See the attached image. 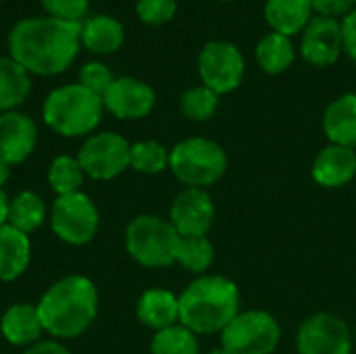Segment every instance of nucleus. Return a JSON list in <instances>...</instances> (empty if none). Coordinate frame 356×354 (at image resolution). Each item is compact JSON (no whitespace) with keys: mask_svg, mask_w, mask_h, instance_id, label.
I'll use <instances>...</instances> for the list:
<instances>
[{"mask_svg":"<svg viewBox=\"0 0 356 354\" xmlns=\"http://www.w3.org/2000/svg\"><path fill=\"white\" fill-rule=\"evenodd\" d=\"M81 46V23L54 17H27L13 25L8 52L29 75H58L69 69Z\"/></svg>","mask_w":356,"mask_h":354,"instance_id":"nucleus-1","label":"nucleus"},{"mask_svg":"<svg viewBox=\"0 0 356 354\" xmlns=\"http://www.w3.org/2000/svg\"><path fill=\"white\" fill-rule=\"evenodd\" d=\"M35 307L46 334L54 340H73L98 317V290L86 275H67L54 282Z\"/></svg>","mask_w":356,"mask_h":354,"instance_id":"nucleus-2","label":"nucleus"},{"mask_svg":"<svg viewBox=\"0 0 356 354\" xmlns=\"http://www.w3.org/2000/svg\"><path fill=\"white\" fill-rule=\"evenodd\" d=\"M240 313V290L225 275H200L179 294V323L196 336L221 334Z\"/></svg>","mask_w":356,"mask_h":354,"instance_id":"nucleus-3","label":"nucleus"},{"mask_svg":"<svg viewBox=\"0 0 356 354\" xmlns=\"http://www.w3.org/2000/svg\"><path fill=\"white\" fill-rule=\"evenodd\" d=\"M102 98L79 83H67L52 90L42 104L44 123L58 136L81 138L92 134L102 121Z\"/></svg>","mask_w":356,"mask_h":354,"instance_id":"nucleus-4","label":"nucleus"},{"mask_svg":"<svg viewBox=\"0 0 356 354\" xmlns=\"http://www.w3.org/2000/svg\"><path fill=\"white\" fill-rule=\"evenodd\" d=\"M169 171L186 188L207 190L225 175L227 152L215 140L186 138L169 150Z\"/></svg>","mask_w":356,"mask_h":354,"instance_id":"nucleus-5","label":"nucleus"},{"mask_svg":"<svg viewBox=\"0 0 356 354\" xmlns=\"http://www.w3.org/2000/svg\"><path fill=\"white\" fill-rule=\"evenodd\" d=\"M127 255L146 269H165L175 263L181 236L169 219L159 215H138L125 227Z\"/></svg>","mask_w":356,"mask_h":354,"instance_id":"nucleus-6","label":"nucleus"},{"mask_svg":"<svg viewBox=\"0 0 356 354\" xmlns=\"http://www.w3.org/2000/svg\"><path fill=\"white\" fill-rule=\"evenodd\" d=\"M280 342V321L261 309L240 311L221 332V348L229 354H273Z\"/></svg>","mask_w":356,"mask_h":354,"instance_id":"nucleus-7","label":"nucleus"},{"mask_svg":"<svg viewBox=\"0 0 356 354\" xmlns=\"http://www.w3.org/2000/svg\"><path fill=\"white\" fill-rule=\"evenodd\" d=\"M50 227L58 240L71 246L90 244L100 227V213L94 200L83 194L56 196L50 209Z\"/></svg>","mask_w":356,"mask_h":354,"instance_id":"nucleus-8","label":"nucleus"},{"mask_svg":"<svg viewBox=\"0 0 356 354\" xmlns=\"http://www.w3.org/2000/svg\"><path fill=\"white\" fill-rule=\"evenodd\" d=\"M129 148L131 144L123 136L115 131H98L86 138L77 152V161L88 177L108 182L129 169Z\"/></svg>","mask_w":356,"mask_h":354,"instance_id":"nucleus-9","label":"nucleus"},{"mask_svg":"<svg viewBox=\"0 0 356 354\" xmlns=\"http://www.w3.org/2000/svg\"><path fill=\"white\" fill-rule=\"evenodd\" d=\"M246 63L240 48L225 40L207 42L198 54V75L202 86L215 94H229L240 88L244 79Z\"/></svg>","mask_w":356,"mask_h":354,"instance_id":"nucleus-10","label":"nucleus"},{"mask_svg":"<svg viewBox=\"0 0 356 354\" xmlns=\"http://www.w3.org/2000/svg\"><path fill=\"white\" fill-rule=\"evenodd\" d=\"M353 344L355 338L348 323L325 311L309 315L296 332L298 354H350Z\"/></svg>","mask_w":356,"mask_h":354,"instance_id":"nucleus-11","label":"nucleus"},{"mask_svg":"<svg viewBox=\"0 0 356 354\" xmlns=\"http://www.w3.org/2000/svg\"><path fill=\"white\" fill-rule=\"evenodd\" d=\"M215 202L202 188H184L169 207V221L181 238L207 236L215 223Z\"/></svg>","mask_w":356,"mask_h":354,"instance_id":"nucleus-12","label":"nucleus"},{"mask_svg":"<svg viewBox=\"0 0 356 354\" xmlns=\"http://www.w3.org/2000/svg\"><path fill=\"white\" fill-rule=\"evenodd\" d=\"M344 50L342 23L332 17H313L302 29L300 54L313 67H332Z\"/></svg>","mask_w":356,"mask_h":354,"instance_id":"nucleus-13","label":"nucleus"},{"mask_svg":"<svg viewBox=\"0 0 356 354\" xmlns=\"http://www.w3.org/2000/svg\"><path fill=\"white\" fill-rule=\"evenodd\" d=\"M156 102V94L152 86L140 81L136 77H115L113 86L102 96L104 108L123 121L144 119L152 113Z\"/></svg>","mask_w":356,"mask_h":354,"instance_id":"nucleus-14","label":"nucleus"},{"mask_svg":"<svg viewBox=\"0 0 356 354\" xmlns=\"http://www.w3.org/2000/svg\"><path fill=\"white\" fill-rule=\"evenodd\" d=\"M38 144L35 121L19 111L0 115V161L8 167L27 161Z\"/></svg>","mask_w":356,"mask_h":354,"instance_id":"nucleus-15","label":"nucleus"},{"mask_svg":"<svg viewBox=\"0 0 356 354\" xmlns=\"http://www.w3.org/2000/svg\"><path fill=\"white\" fill-rule=\"evenodd\" d=\"M311 175L321 188L327 190H336L350 184L356 175L355 148L336 146V144L321 148L313 161Z\"/></svg>","mask_w":356,"mask_h":354,"instance_id":"nucleus-16","label":"nucleus"},{"mask_svg":"<svg viewBox=\"0 0 356 354\" xmlns=\"http://www.w3.org/2000/svg\"><path fill=\"white\" fill-rule=\"evenodd\" d=\"M0 334L13 346L29 348L35 342H40L42 334L46 332H44L38 307L27 305V303L10 305L0 317Z\"/></svg>","mask_w":356,"mask_h":354,"instance_id":"nucleus-17","label":"nucleus"},{"mask_svg":"<svg viewBox=\"0 0 356 354\" xmlns=\"http://www.w3.org/2000/svg\"><path fill=\"white\" fill-rule=\"evenodd\" d=\"M136 315L138 321L152 332L173 328L179 323V296L165 288H150L138 298Z\"/></svg>","mask_w":356,"mask_h":354,"instance_id":"nucleus-18","label":"nucleus"},{"mask_svg":"<svg viewBox=\"0 0 356 354\" xmlns=\"http://www.w3.org/2000/svg\"><path fill=\"white\" fill-rule=\"evenodd\" d=\"M323 134L330 144L356 148V94H342L327 104L323 113Z\"/></svg>","mask_w":356,"mask_h":354,"instance_id":"nucleus-19","label":"nucleus"},{"mask_svg":"<svg viewBox=\"0 0 356 354\" xmlns=\"http://www.w3.org/2000/svg\"><path fill=\"white\" fill-rule=\"evenodd\" d=\"M31 263V240L27 234L10 227H0V282L21 277Z\"/></svg>","mask_w":356,"mask_h":354,"instance_id":"nucleus-20","label":"nucleus"},{"mask_svg":"<svg viewBox=\"0 0 356 354\" xmlns=\"http://www.w3.org/2000/svg\"><path fill=\"white\" fill-rule=\"evenodd\" d=\"M313 2L311 0H267L265 2V19L275 33L296 35L313 19Z\"/></svg>","mask_w":356,"mask_h":354,"instance_id":"nucleus-21","label":"nucleus"},{"mask_svg":"<svg viewBox=\"0 0 356 354\" xmlns=\"http://www.w3.org/2000/svg\"><path fill=\"white\" fill-rule=\"evenodd\" d=\"M125 29L111 15H96L81 23V46L94 54H113L123 46Z\"/></svg>","mask_w":356,"mask_h":354,"instance_id":"nucleus-22","label":"nucleus"},{"mask_svg":"<svg viewBox=\"0 0 356 354\" xmlns=\"http://www.w3.org/2000/svg\"><path fill=\"white\" fill-rule=\"evenodd\" d=\"M31 94V75L10 56H0V111H17Z\"/></svg>","mask_w":356,"mask_h":354,"instance_id":"nucleus-23","label":"nucleus"},{"mask_svg":"<svg viewBox=\"0 0 356 354\" xmlns=\"http://www.w3.org/2000/svg\"><path fill=\"white\" fill-rule=\"evenodd\" d=\"M46 217H48V207L40 194H35L31 190H23L15 198H10L8 219H6V223L10 227L29 236L31 232H35L44 225Z\"/></svg>","mask_w":356,"mask_h":354,"instance_id":"nucleus-24","label":"nucleus"},{"mask_svg":"<svg viewBox=\"0 0 356 354\" xmlns=\"http://www.w3.org/2000/svg\"><path fill=\"white\" fill-rule=\"evenodd\" d=\"M257 63L261 65V69L269 75H280L286 69H290V65L294 63V44L288 35L282 33H267L259 44H257Z\"/></svg>","mask_w":356,"mask_h":354,"instance_id":"nucleus-25","label":"nucleus"},{"mask_svg":"<svg viewBox=\"0 0 356 354\" xmlns=\"http://www.w3.org/2000/svg\"><path fill=\"white\" fill-rule=\"evenodd\" d=\"M83 179H86V173H83L77 156L60 154V156L52 159V163L48 167V184L56 192V196L81 192Z\"/></svg>","mask_w":356,"mask_h":354,"instance_id":"nucleus-26","label":"nucleus"},{"mask_svg":"<svg viewBox=\"0 0 356 354\" xmlns=\"http://www.w3.org/2000/svg\"><path fill=\"white\" fill-rule=\"evenodd\" d=\"M215 261V248L207 236L200 238H181L175 255V263H179L186 271L204 275Z\"/></svg>","mask_w":356,"mask_h":354,"instance_id":"nucleus-27","label":"nucleus"},{"mask_svg":"<svg viewBox=\"0 0 356 354\" xmlns=\"http://www.w3.org/2000/svg\"><path fill=\"white\" fill-rule=\"evenodd\" d=\"M129 169L144 175L163 173L169 169V150L156 140H140L129 148Z\"/></svg>","mask_w":356,"mask_h":354,"instance_id":"nucleus-28","label":"nucleus"},{"mask_svg":"<svg viewBox=\"0 0 356 354\" xmlns=\"http://www.w3.org/2000/svg\"><path fill=\"white\" fill-rule=\"evenodd\" d=\"M150 354H200V342L194 332L177 323L154 332L150 340Z\"/></svg>","mask_w":356,"mask_h":354,"instance_id":"nucleus-29","label":"nucleus"},{"mask_svg":"<svg viewBox=\"0 0 356 354\" xmlns=\"http://www.w3.org/2000/svg\"><path fill=\"white\" fill-rule=\"evenodd\" d=\"M219 108V94L209 90L207 86L188 88L179 98V111L188 121L204 123L215 117Z\"/></svg>","mask_w":356,"mask_h":354,"instance_id":"nucleus-30","label":"nucleus"},{"mask_svg":"<svg viewBox=\"0 0 356 354\" xmlns=\"http://www.w3.org/2000/svg\"><path fill=\"white\" fill-rule=\"evenodd\" d=\"M113 81H115L113 71L100 61H90L79 69V81L77 83L83 86L88 92L100 96V98L106 94V90L113 86Z\"/></svg>","mask_w":356,"mask_h":354,"instance_id":"nucleus-31","label":"nucleus"},{"mask_svg":"<svg viewBox=\"0 0 356 354\" xmlns=\"http://www.w3.org/2000/svg\"><path fill=\"white\" fill-rule=\"evenodd\" d=\"M177 0H138L136 15L146 25H165L175 17Z\"/></svg>","mask_w":356,"mask_h":354,"instance_id":"nucleus-32","label":"nucleus"},{"mask_svg":"<svg viewBox=\"0 0 356 354\" xmlns=\"http://www.w3.org/2000/svg\"><path fill=\"white\" fill-rule=\"evenodd\" d=\"M48 17L60 19V21H71V23H81L90 8V0H40Z\"/></svg>","mask_w":356,"mask_h":354,"instance_id":"nucleus-33","label":"nucleus"},{"mask_svg":"<svg viewBox=\"0 0 356 354\" xmlns=\"http://www.w3.org/2000/svg\"><path fill=\"white\" fill-rule=\"evenodd\" d=\"M313 10L319 13L321 17H346L350 10H355L356 0H311Z\"/></svg>","mask_w":356,"mask_h":354,"instance_id":"nucleus-34","label":"nucleus"},{"mask_svg":"<svg viewBox=\"0 0 356 354\" xmlns=\"http://www.w3.org/2000/svg\"><path fill=\"white\" fill-rule=\"evenodd\" d=\"M342 42L344 52L356 63V8L342 19Z\"/></svg>","mask_w":356,"mask_h":354,"instance_id":"nucleus-35","label":"nucleus"},{"mask_svg":"<svg viewBox=\"0 0 356 354\" xmlns=\"http://www.w3.org/2000/svg\"><path fill=\"white\" fill-rule=\"evenodd\" d=\"M23 354H71V351L60 344L58 340H40L33 346H29Z\"/></svg>","mask_w":356,"mask_h":354,"instance_id":"nucleus-36","label":"nucleus"},{"mask_svg":"<svg viewBox=\"0 0 356 354\" xmlns=\"http://www.w3.org/2000/svg\"><path fill=\"white\" fill-rule=\"evenodd\" d=\"M8 204H10V198H8L6 192L0 188V227L6 225V219H8Z\"/></svg>","mask_w":356,"mask_h":354,"instance_id":"nucleus-37","label":"nucleus"},{"mask_svg":"<svg viewBox=\"0 0 356 354\" xmlns=\"http://www.w3.org/2000/svg\"><path fill=\"white\" fill-rule=\"evenodd\" d=\"M8 177H10V167L0 161V188L8 182Z\"/></svg>","mask_w":356,"mask_h":354,"instance_id":"nucleus-38","label":"nucleus"},{"mask_svg":"<svg viewBox=\"0 0 356 354\" xmlns=\"http://www.w3.org/2000/svg\"><path fill=\"white\" fill-rule=\"evenodd\" d=\"M209 354H229V353H227V351H223V348L219 346V348H213Z\"/></svg>","mask_w":356,"mask_h":354,"instance_id":"nucleus-39","label":"nucleus"},{"mask_svg":"<svg viewBox=\"0 0 356 354\" xmlns=\"http://www.w3.org/2000/svg\"><path fill=\"white\" fill-rule=\"evenodd\" d=\"M353 338H355V342H356V325H355V334H353Z\"/></svg>","mask_w":356,"mask_h":354,"instance_id":"nucleus-40","label":"nucleus"},{"mask_svg":"<svg viewBox=\"0 0 356 354\" xmlns=\"http://www.w3.org/2000/svg\"><path fill=\"white\" fill-rule=\"evenodd\" d=\"M221 2H232V0H221Z\"/></svg>","mask_w":356,"mask_h":354,"instance_id":"nucleus-41","label":"nucleus"},{"mask_svg":"<svg viewBox=\"0 0 356 354\" xmlns=\"http://www.w3.org/2000/svg\"><path fill=\"white\" fill-rule=\"evenodd\" d=\"M0 338H2V334H0Z\"/></svg>","mask_w":356,"mask_h":354,"instance_id":"nucleus-42","label":"nucleus"}]
</instances>
